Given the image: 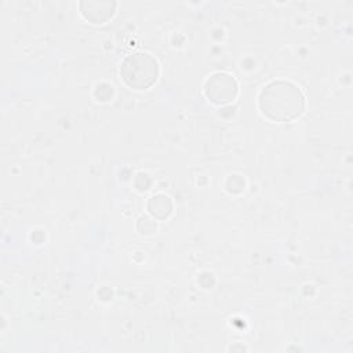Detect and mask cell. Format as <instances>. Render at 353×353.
<instances>
[{
    "label": "cell",
    "instance_id": "obj_1",
    "mask_svg": "<svg viewBox=\"0 0 353 353\" xmlns=\"http://www.w3.org/2000/svg\"><path fill=\"white\" fill-rule=\"evenodd\" d=\"M262 113L274 121H290L296 119L305 109L302 91L291 81L273 80L259 94Z\"/></svg>",
    "mask_w": 353,
    "mask_h": 353
},
{
    "label": "cell",
    "instance_id": "obj_2",
    "mask_svg": "<svg viewBox=\"0 0 353 353\" xmlns=\"http://www.w3.org/2000/svg\"><path fill=\"white\" fill-rule=\"evenodd\" d=\"M123 81L134 90H145L154 84L159 77V63L149 52H134L127 55L120 66Z\"/></svg>",
    "mask_w": 353,
    "mask_h": 353
},
{
    "label": "cell",
    "instance_id": "obj_3",
    "mask_svg": "<svg viewBox=\"0 0 353 353\" xmlns=\"http://www.w3.org/2000/svg\"><path fill=\"white\" fill-rule=\"evenodd\" d=\"M204 91L207 98L214 103L223 105L233 101L237 95V83L228 73H214L207 79L204 84Z\"/></svg>",
    "mask_w": 353,
    "mask_h": 353
},
{
    "label": "cell",
    "instance_id": "obj_4",
    "mask_svg": "<svg viewBox=\"0 0 353 353\" xmlns=\"http://www.w3.org/2000/svg\"><path fill=\"white\" fill-rule=\"evenodd\" d=\"M116 3L113 0H83L80 1V10L85 19L101 23L112 17Z\"/></svg>",
    "mask_w": 353,
    "mask_h": 353
},
{
    "label": "cell",
    "instance_id": "obj_5",
    "mask_svg": "<svg viewBox=\"0 0 353 353\" xmlns=\"http://www.w3.org/2000/svg\"><path fill=\"white\" fill-rule=\"evenodd\" d=\"M148 210L156 219L167 218L172 211V201L165 194L152 196L148 201Z\"/></svg>",
    "mask_w": 353,
    "mask_h": 353
}]
</instances>
